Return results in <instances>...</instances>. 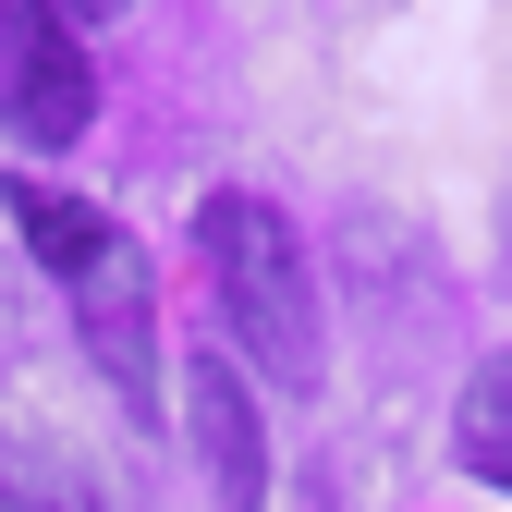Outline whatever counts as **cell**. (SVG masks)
<instances>
[{
	"instance_id": "obj_6",
	"label": "cell",
	"mask_w": 512,
	"mask_h": 512,
	"mask_svg": "<svg viewBox=\"0 0 512 512\" xmlns=\"http://www.w3.org/2000/svg\"><path fill=\"white\" fill-rule=\"evenodd\" d=\"M452 464L488 476V488H512V342L464 378V403H452Z\"/></svg>"
},
{
	"instance_id": "obj_4",
	"label": "cell",
	"mask_w": 512,
	"mask_h": 512,
	"mask_svg": "<svg viewBox=\"0 0 512 512\" xmlns=\"http://www.w3.org/2000/svg\"><path fill=\"white\" fill-rule=\"evenodd\" d=\"M183 439L208 464V512H269V427H256V391L232 354L183 366Z\"/></svg>"
},
{
	"instance_id": "obj_3",
	"label": "cell",
	"mask_w": 512,
	"mask_h": 512,
	"mask_svg": "<svg viewBox=\"0 0 512 512\" xmlns=\"http://www.w3.org/2000/svg\"><path fill=\"white\" fill-rule=\"evenodd\" d=\"M61 293H74V330H86V354L110 366V391H122V403H159V281H147V244L110 232Z\"/></svg>"
},
{
	"instance_id": "obj_2",
	"label": "cell",
	"mask_w": 512,
	"mask_h": 512,
	"mask_svg": "<svg viewBox=\"0 0 512 512\" xmlns=\"http://www.w3.org/2000/svg\"><path fill=\"white\" fill-rule=\"evenodd\" d=\"M86 110H98V61L74 49V25L0 0V135L13 147H74Z\"/></svg>"
},
{
	"instance_id": "obj_7",
	"label": "cell",
	"mask_w": 512,
	"mask_h": 512,
	"mask_svg": "<svg viewBox=\"0 0 512 512\" xmlns=\"http://www.w3.org/2000/svg\"><path fill=\"white\" fill-rule=\"evenodd\" d=\"M25 13H49V25H74V37H86V25H110V13H122V0H25Z\"/></svg>"
},
{
	"instance_id": "obj_1",
	"label": "cell",
	"mask_w": 512,
	"mask_h": 512,
	"mask_svg": "<svg viewBox=\"0 0 512 512\" xmlns=\"http://www.w3.org/2000/svg\"><path fill=\"white\" fill-rule=\"evenodd\" d=\"M196 256H208V293H220V330L232 354L269 378V391H317V269H305V232L269 196H208L196 208Z\"/></svg>"
},
{
	"instance_id": "obj_8",
	"label": "cell",
	"mask_w": 512,
	"mask_h": 512,
	"mask_svg": "<svg viewBox=\"0 0 512 512\" xmlns=\"http://www.w3.org/2000/svg\"><path fill=\"white\" fill-rule=\"evenodd\" d=\"M0 512H74V500H49V488H25V476H0Z\"/></svg>"
},
{
	"instance_id": "obj_5",
	"label": "cell",
	"mask_w": 512,
	"mask_h": 512,
	"mask_svg": "<svg viewBox=\"0 0 512 512\" xmlns=\"http://www.w3.org/2000/svg\"><path fill=\"white\" fill-rule=\"evenodd\" d=\"M13 220H25V244H37V269H49V281H74L86 256H98V244L122 232L110 208H86V196H61V183H37V171L13 183Z\"/></svg>"
}]
</instances>
